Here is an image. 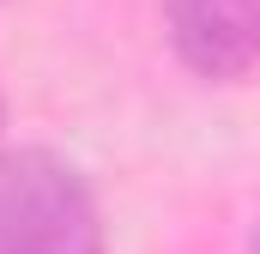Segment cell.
Masks as SVG:
<instances>
[{
	"label": "cell",
	"instance_id": "cell-1",
	"mask_svg": "<svg viewBox=\"0 0 260 254\" xmlns=\"http://www.w3.org/2000/svg\"><path fill=\"white\" fill-rule=\"evenodd\" d=\"M0 254H103V212L67 157L0 151Z\"/></svg>",
	"mask_w": 260,
	"mask_h": 254
},
{
	"label": "cell",
	"instance_id": "cell-2",
	"mask_svg": "<svg viewBox=\"0 0 260 254\" xmlns=\"http://www.w3.org/2000/svg\"><path fill=\"white\" fill-rule=\"evenodd\" d=\"M164 18L200 79H236L260 61V0H164Z\"/></svg>",
	"mask_w": 260,
	"mask_h": 254
},
{
	"label": "cell",
	"instance_id": "cell-3",
	"mask_svg": "<svg viewBox=\"0 0 260 254\" xmlns=\"http://www.w3.org/2000/svg\"><path fill=\"white\" fill-rule=\"evenodd\" d=\"M248 254H260V224H254V236H248Z\"/></svg>",
	"mask_w": 260,
	"mask_h": 254
}]
</instances>
